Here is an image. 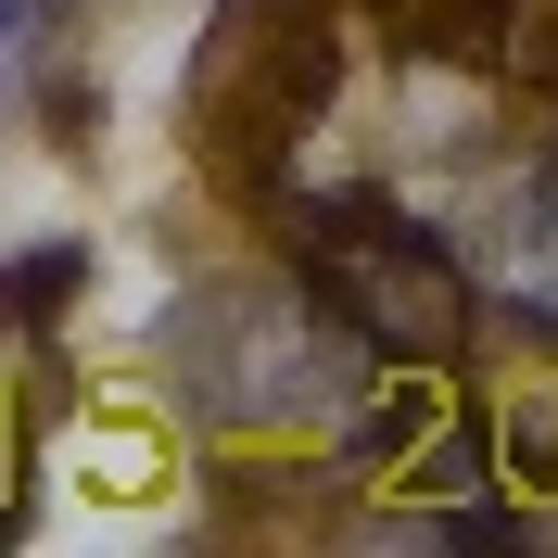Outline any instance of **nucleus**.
<instances>
[{
  "mask_svg": "<svg viewBox=\"0 0 558 558\" xmlns=\"http://www.w3.org/2000/svg\"><path fill=\"white\" fill-rule=\"evenodd\" d=\"M292 242H305V292L343 317L381 368H445V355H470L483 279H470L457 242H432L393 191H305V204H292Z\"/></svg>",
  "mask_w": 558,
  "mask_h": 558,
  "instance_id": "f257e3e1",
  "label": "nucleus"
},
{
  "mask_svg": "<svg viewBox=\"0 0 558 558\" xmlns=\"http://www.w3.org/2000/svg\"><path fill=\"white\" fill-rule=\"evenodd\" d=\"M470 279H483L495 305H521L533 330H558V153H533V166L483 204V229H470Z\"/></svg>",
  "mask_w": 558,
  "mask_h": 558,
  "instance_id": "f03ea898",
  "label": "nucleus"
},
{
  "mask_svg": "<svg viewBox=\"0 0 558 558\" xmlns=\"http://www.w3.org/2000/svg\"><path fill=\"white\" fill-rule=\"evenodd\" d=\"M76 292H89V242H26L0 267V330H38V317L76 305Z\"/></svg>",
  "mask_w": 558,
  "mask_h": 558,
  "instance_id": "7ed1b4c3",
  "label": "nucleus"
},
{
  "mask_svg": "<svg viewBox=\"0 0 558 558\" xmlns=\"http://www.w3.org/2000/svg\"><path fill=\"white\" fill-rule=\"evenodd\" d=\"M38 26V0H0V51H13V38H26Z\"/></svg>",
  "mask_w": 558,
  "mask_h": 558,
  "instance_id": "20e7f679",
  "label": "nucleus"
}]
</instances>
